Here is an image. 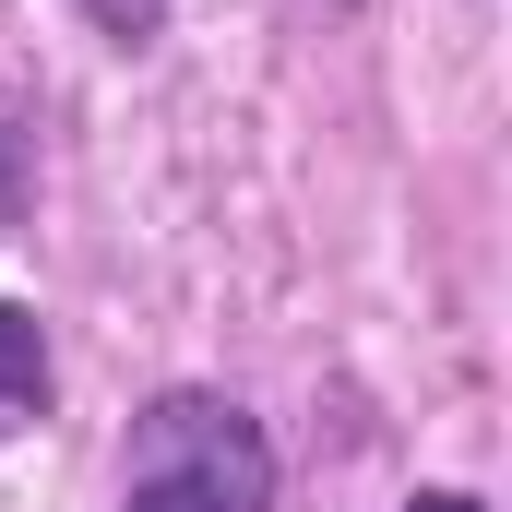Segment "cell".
<instances>
[{"label":"cell","mask_w":512,"mask_h":512,"mask_svg":"<svg viewBox=\"0 0 512 512\" xmlns=\"http://www.w3.org/2000/svg\"><path fill=\"white\" fill-rule=\"evenodd\" d=\"M131 477H179V489H203L215 512H262L274 501V441H262L227 393H167L143 417V465Z\"/></svg>","instance_id":"1"},{"label":"cell","mask_w":512,"mask_h":512,"mask_svg":"<svg viewBox=\"0 0 512 512\" xmlns=\"http://www.w3.org/2000/svg\"><path fill=\"white\" fill-rule=\"evenodd\" d=\"M48 393V334L36 310H0V405H36Z\"/></svg>","instance_id":"2"},{"label":"cell","mask_w":512,"mask_h":512,"mask_svg":"<svg viewBox=\"0 0 512 512\" xmlns=\"http://www.w3.org/2000/svg\"><path fill=\"white\" fill-rule=\"evenodd\" d=\"M84 12H96V24H108L120 48H131V36H155V24H167V0H84Z\"/></svg>","instance_id":"3"},{"label":"cell","mask_w":512,"mask_h":512,"mask_svg":"<svg viewBox=\"0 0 512 512\" xmlns=\"http://www.w3.org/2000/svg\"><path fill=\"white\" fill-rule=\"evenodd\" d=\"M120 512H215V501H203V489H179V477H131Z\"/></svg>","instance_id":"4"},{"label":"cell","mask_w":512,"mask_h":512,"mask_svg":"<svg viewBox=\"0 0 512 512\" xmlns=\"http://www.w3.org/2000/svg\"><path fill=\"white\" fill-rule=\"evenodd\" d=\"M405 512H477V501H465V489H429V501H405Z\"/></svg>","instance_id":"5"},{"label":"cell","mask_w":512,"mask_h":512,"mask_svg":"<svg viewBox=\"0 0 512 512\" xmlns=\"http://www.w3.org/2000/svg\"><path fill=\"white\" fill-rule=\"evenodd\" d=\"M0 191H12V143H0Z\"/></svg>","instance_id":"6"}]
</instances>
